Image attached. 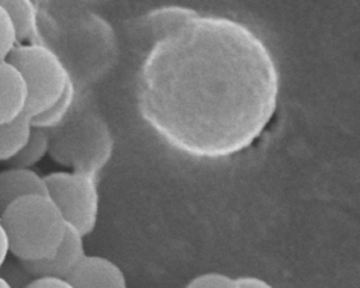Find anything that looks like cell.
Returning a JSON list of instances; mask_svg holds the SVG:
<instances>
[{
	"instance_id": "6",
	"label": "cell",
	"mask_w": 360,
	"mask_h": 288,
	"mask_svg": "<svg viewBox=\"0 0 360 288\" xmlns=\"http://www.w3.org/2000/svg\"><path fill=\"white\" fill-rule=\"evenodd\" d=\"M66 280L73 288H128L121 267L97 254H86Z\"/></svg>"
},
{
	"instance_id": "12",
	"label": "cell",
	"mask_w": 360,
	"mask_h": 288,
	"mask_svg": "<svg viewBox=\"0 0 360 288\" xmlns=\"http://www.w3.org/2000/svg\"><path fill=\"white\" fill-rule=\"evenodd\" d=\"M49 148H51V132L32 126L30 139L25 143V146L13 159L6 162V164L8 167L31 169L45 157V155L49 152Z\"/></svg>"
},
{
	"instance_id": "2",
	"label": "cell",
	"mask_w": 360,
	"mask_h": 288,
	"mask_svg": "<svg viewBox=\"0 0 360 288\" xmlns=\"http://www.w3.org/2000/svg\"><path fill=\"white\" fill-rule=\"evenodd\" d=\"M10 253L18 261H39L59 247L68 223L48 195L30 194L11 202L0 215Z\"/></svg>"
},
{
	"instance_id": "15",
	"label": "cell",
	"mask_w": 360,
	"mask_h": 288,
	"mask_svg": "<svg viewBox=\"0 0 360 288\" xmlns=\"http://www.w3.org/2000/svg\"><path fill=\"white\" fill-rule=\"evenodd\" d=\"M17 37L11 18L3 7H0V60H4L15 46Z\"/></svg>"
},
{
	"instance_id": "10",
	"label": "cell",
	"mask_w": 360,
	"mask_h": 288,
	"mask_svg": "<svg viewBox=\"0 0 360 288\" xmlns=\"http://www.w3.org/2000/svg\"><path fill=\"white\" fill-rule=\"evenodd\" d=\"M32 131L31 117L25 112L0 125V163L13 159L28 142Z\"/></svg>"
},
{
	"instance_id": "3",
	"label": "cell",
	"mask_w": 360,
	"mask_h": 288,
	"mask_svg": "<svg viewBox=\"0 0 360 288\" xmlns=\"http://www.w3.org/2000/svg\"><path fill=\"white\" fill-rule=\"evenodd\" d=\"M6 60L21 73L27 84L24 112L31 118L46 111L72 81L59 55L41 42L15 44Z\"/></svg>"
},
{
	"instance_id": "17",
	"label": "cell",
	"mask_w": 360,
	"mask_h": 288,
	"mask_svg": "<svg viewBox=\"0 0 360 288\" xmlns=\"http://www.w3.org/2000/svg\"><path fill=\"white\" fill-rule=\"evenodd\" d=\"M238 281L242 288H274L269 281L255 277V275H243L238 277Z\"/></svg>"
},
{
	"instance_id": "20",
	"label": "cell",
	"mask_w": 360,
	"mask_h": 288,
	"mask_svg": "<svg viewBox=\"0 0 360 288\" xmlns=\"http://www.w3.org/2000/svg\"><path fill=\"white\" fill-rule=\"evenodd\" d=\"M32 1L37 4V3H41V1H48V0H32Z\"/></svg>"
},
{
	"instance_id": "16",
	"label": "cell",
	"mask_w": 360,
	"mask_h": 288,
	"mask_svg": "<svg viewBox=\"0 0 360 288\" xmlns=\"http://www.w3.org/2000/svg\"><path fill=\"white\" fill-rule=\"evenodd\" d=\"M22 288H73V285L66 278L34 277Z\"/></svg>"
},
{
	"instance_id": "1",
	"label": "cell",
	"mask_w": 360,
	"mask_h": 288,
	"mask_svg": "<svg viewBox=\"0 0 360 288\" xmlns=\"http://www.w3.org/2000/svg\"><path fill=\"white\" fill-rule=\"evenodd\" d=\"M280 74L245 24L195 14L156 39L138 76L142 118L167 145L217 160L249 148L274 115Z\"/></svg>"
},
{
	"instance_id": "11",
	"label": "cell",
	"mask_w": 360,
	"mask_h": 288,
	"mask_svg": "<svg viewBox=\"0 0 360 288\" xmlns=\"http://www.w3.org/2000/svg\"><path fill=\"white\" fill-rule=\"evenodd\" d=\"M76 101V87L75 81L72 80L63 94L44 112L35 115L31 118V124L34 128H41L45 131L56 129L58 126H62L66 121L69 114L73 110Z\"/></svg>"
},
{
	"instance_id": "8",
	"label": "cell",
	"mask_w": 360,
	"mask_h": 288,
	"mask_svg": "<svg viewBox=\"0 0 360 288\" xmlns=\"http://www.w3.org/2000/svg\"><path fill=\"white\" fill-rule=\"evenodd\" d=\"M27 84L21 73L6 59L0 60V125L25 111Z\"/></svg>"
},
{
	"instance_id": "7",
	"label": "cell",
	"mask_w": 360,
	"mask_h": 288,
	"mask_svg": "<svg viewBox=\"0 0 360 288\" xmlns=\"http://www.w3.org/2000/svg\"><path fill=\"white\" fill-rule=\"evenodd\" d=\"M30 194L48 195L44 176L32 169L18 167H7L0 171V215L11 202Z\"/></svg>"
},
{
	"instance_id": "14",
	"label": "cell",
	"mask_w": 360,
	"mask_h": 288,
	"mask_svg": "<svg viewBox=\"0 0 360 288\" xmlns=\"http://www.w3.org/2000/svg\"><path fill=\"white\" fill-rule=\"evenodd\" d=\"M184 288H242L238 278L224 273H202L187 282Z\"/></svg>"
},
{
	"instance_id": "5",
	"label": "cell",
	"mask_w": 360,
	"mask_h": 288,
	"mask_svg": "<svg viewBox=\"0 0 360 288\" xmlns=\"http://www.w3.org/2000/svg\"><path fill=\"white\" fill-rule=\"evenodd\" d=\"M86 256L84 250V236L68 225L66 233L56 249V251L39 261H20L24 270L30 274V277H58L68 278L72 271L79 266V263Z\"/></svg>"
},
{
	"instance_id": "19",
	"label": "cell",
	"mask_w": 360,
	"mask_h": 288,
	"mask_svg": "<svg viewBox=\"0 0 360 288\" xmlns=\"http://www.w3.org/2000/svg\"><path fill=\"white\" fill-rule=\"evenodd\" d=\"M0 288H11L10 284L1 275H0Z\"/></svg>"
},
{
	"instance_id": "13",
	"label": "cell",
	"mask_w": 360,
	"mask_h": 288,
	"mask_svg": "<svg viewBox=\"0 0 360 288\" xmlns=\"http://www.w3.org/2000/svg\"><path fill=\"white\" fill-rule=\"evenodd\" d=\"M197 13L187 7L180 6H166L153 10L148 15V24L150 30L158 34V38L172 32L188 20H191Z\"/></svg>"
},
{
	"instance_id": "18",
	"label": "cell",
	"mask_w": 360,
	"mask_h": 288,
	"mask_svg": "<svg viewBox=\"0 0 360 288\" xmlns=\"http://www.w3.org/2000/svg\"><path fill=\"white\" fill-rule=\"evenodd\" d=\"M8 253H10V249H8V239H7L6 230H4L3 223H1V219H0V268H1V266L4 264V261L7 260Z\"/></svg>"
},
{
	"instance_id": "4",
	"label": "cell",
	"mask_w": 360,
	"mask_h": 288,
	"mask_svg": "<svg viewBox=\"0 0 360 288\" xmlns=\"http://www.w3.org/2000/svg\"><path fill=\"white\" fill-rule=\"evenodd\" d=\"M48 197L66 223L83 236L90 235L98 219L100 194L96 174L84 170L53 171L44 176Z\"/></svg>"
},
{
	"instance_id": "9",
	"label": "cell",
	"mask_w": 360,
	"mask_h": 288,
	"mask_svg": "<svg viewBox=\"0 0 360 288\" xmlns=\"http://www.w3.org/2000/svg\"><path fill=\"white\" fill-rule=\"evenodd\" d=\"M0 7L11 18L18 44L39 42L38 8L32 0H0Z\"/></svg>"
}]
</instances>
